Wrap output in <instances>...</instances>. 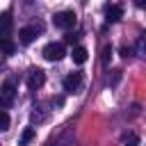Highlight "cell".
<instances>
[{
	"label": "cell",
	"instance_id": "3957f363",
	"mask_svg": "<svg viewBox=\"0 0 146 146\" xmlns=\"http://www.w3.org/2000/svg\"><path fill=\"white\" fill-rule=\"evenodd\" d=\"M14 98H16V89L11 82H5L2 84V91H0V103H2V110H9L14 105Z\"/></svg>",
	"mask_w": 146,
	"mask_h": 146
},
{
	"label": "cell",
	"instance_id": "e0dca14e",
	"mask_svg": "<svg viewBox=\"0 0 146 146\" xmlns=\"http://www.w3.org/2000/svg\"><path fill=\"white\" fill-rule=\"evenodd\" d=\"M119 78H121V71H114V75H112V84H116Z\"/></svg>",
	"mask_w": 146,
	"mask_h": 146
},
{
	"label": "cell",
	"instance_id": "ac0fdd59",
	"mask_svg": "<svg viewBox=\"0 0 146 146\" xmlns=\"http://www.w3.org/2000/svg\"><path fill=\"white\" fill-rule=\"evenodd\" d=\"M52 105H57V107L64 105V98H62V96H59V98H52Z\"/></svg>",
	"mask_w": 146,
	"mask_h": 146
},
{
	"label": "cell",
	"instance_id": "6da1fadb",
	"mask_svg": "<svg viewBox=\"0 0 146 146\" xmlns=\"http://www.w3.org/2000/svg\"><path fill=\"white\" fill-rule=\"evenodd\" d=\"M75 11L73 9H64V11H57L55 14V18H52V23H55V27H59V30H71V27H75Z\"/></svg>",
	"mask_w": 146,
	"mask_h": 146
},
{
	"label": "cell",
	"instance_id": "7a4b0ae2",
	"mask_svg": "<svg viewBox=\"0 0 146 146\" xmlns=\"http://www.w3.org/2000/svg\"><path fill=\"white\" fill-rule=\"evenodd\" d=\"M64 55H66V50H64L62 43H48V46L43 48V57H46L48 62H59Z\"/></svg>",
	"mask_w": 146,
	"mask_h": 146
},
{
	"label": "cell",
	"instance_id": "8fae6325",
	"mask_svg": "<svg viewBox=\"0 0 146 146\" xmlns=\"http://www.w3.org/2000/svg\"><path fill=\"white\" fill-rule=\"evenodd\" d=\"M2 50H5V55H7V57L16 52V46L11 43V39H2Z\"/></svg>",
	"mask_w": 146,
	"mask_h": 146
},
{
	"label": "cell",
	"instance_id": "30bf717a",
	"mask_svg": "<svg viewBox=\"0 0 146 146\" xmlns=\"http://www.w3.org/2000/svg\"><path fill=\"white\" fill-rule=\"evenodd\" d=\"M34 137H36L34 128H25V130H23V135H21V139H18V146H27Z\"/></svg>",
	"mask_w": 146,
	"mask_h": 146
},
{
	"label": "cell",
	"instance_id": "9a60e30c",
	"mask_svg": "<svg viewBox=\"0 0 146 146\" xmlns=\"http://www.w3.org/2000/svg\"><path fill=\"white\" fill-rule=\"evenodd\" d=\"M110 57H112V48L105 46V48H103V64H105V66L110 64Z\"/></svg>",
	"mask_w": 146,
	"mask_h": 146
},
{
	"label": "cell",
	"instance_id": "7c38bea8",
	"mask_svg": "<svg viewBox=\"0 0 146 146\" xmlns=\"http://www.w3.org/2000/svg\"><path fill=\"white\" fill-rule=\"evenodd\" d=\"M123 144H125V146H137V144H139V137H137L135 132H128V135H123Z\"/></svg>",
	"mask_w": 146,
	"mask_h": 146
},
{
	"label": "cell",
	"instance_id": "2e32d148",
	"mask_svg": "<svg viewBox=\"0 0 146 146\" xmlns=\"http://www.w3.org/2000/svg\"><path fill=\"white\" fill-rule=\"evenodd\" d=\"M132 5L139 7V9H146V0H132Z\"/></svg>",
	"mask_w": 146,
	"mask_h": 146
},
{
	"label": "cell",
	"instance_id": "8992f818",
	"mask_svg": "<svg viewBox=\"0 0 146 146\" xmlns=\"http://www.w3.org/2000/svg\"><path fill=\"white\" fill-rule=\"evenodd\" d=\"M105 16H107L110 23H116V21L123 18V7H121V5H110V7L105 9Z\"/></svg>",
	"mask_w": 146,
	"mask_h": 146
},
{
	"label": "cell",
	"instance_id": "5bb4252c",
	"mask_svg": "<svg viewBox=\"0 0 146 146\" xmlns=\"http://www.w3.org/2000/svg\"><path fill=\"white\" fill-rule=\"evenodd\" d=\"M137 52H139V57L146 59V36H139V41H137Z\"/></svg>",
	"mask_w": 146,
	"mask_h": 146
},
{
	"label": "cell",
	"instance_id": "4fadbf2b",
	"mask_svg": "<svg viewBox=\"0 0 146 146\" xmlns=\"http://www.w3.org/2000/svg\"><path fill=\"white\" fill-rule=\"evenodd\" d=\"M0 130H9V114H7V110L0 112Z\"/></svg>",
	"mask_w": 146,
	"mask_h": 146
},
{
	"label": "cell",
	"instance_id": "ba28073f",
	"mask_svg": "<svg viewBox=\"0 0 146 146\" xmlns=\"http://www.w3.org/2000/svg\"><path fill=\"white\" fill-rule=\"evenodd\" d=\"M71 57H73V62H75V64H84V62H87V57H89V52H87V48H84V46H75V48H73V52H71Z\"/></svg>",
	"mask_w": 146,
	"mask_h": 146
},
{
	"label": "cell",
	"instance_id": "277c9868",
	"mask_svg": "<svg viewBox=\"0 0 146 146\" xmlns=\"http://www.w3.org/2000/svg\"><path fill=\"white\" fill-rule=\"evenodd\" d=\"M62 84H64V91H68V94L80 91V87H82V73H71V75H66Z\"/></svg>",
	"mask_w": 146,
	"mask_h": 146
},
{
	"label": "cell",
	"instance_id": "52a82bcc",
	"mask_svg": "<svg viewBox=\"0 0 146 146\" xmlns=\"http://www.w3.org/2000/svg\"><path fill=\"white\" fill-rule=\"evenodd\" d=\"M39 30H41V27H23V30H18V39H21V43H25V46L32 43Z\"/></svg>",
	"mask_w": 146,
	"mask_h": 146
},
{
	"label": "cell",
	"instance_id": "5b68a950",
	"mask_svg": "<svg viewBox=\"0 0 146 146\" xmlns=\"http://www.w3.org/2000/svg\"><path fill=\"white\" fill-rule=\"evenodd\" d=\"M43 82H46V73L41 68H32L27 73V87L30 89H39V87H43Z\"/></svg>",
	"mask_w": 146,
	"mask_h": 146
},
{
	"label": "cell",
	"instance_id": "9c48e42d",
	"mask_svg": "<svg viewBox=\"0 0 146 146\" xmlns=\"http://www.w3.org/2000/svg\"><path fill=\"white\" fill-rule=\"evenodd\" d=\"M0 21H2V39H9V34H11V14L5 11Z\"/></svg>",
	"mask_w": 146,
	"mask_h": 146
}]
</instances>
